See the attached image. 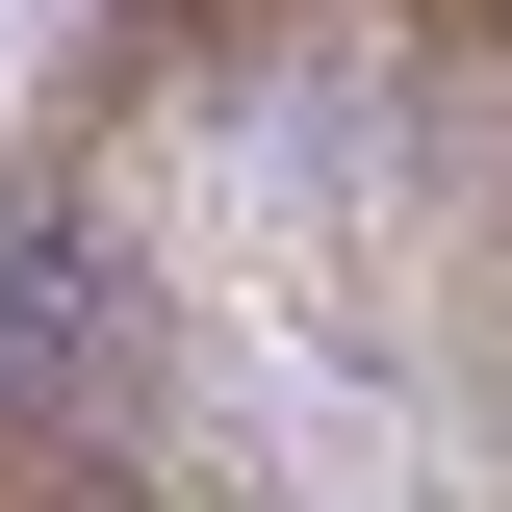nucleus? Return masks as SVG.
Instances as JSON below:
<instances>
[]
</instances>
